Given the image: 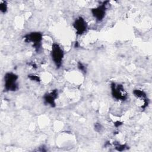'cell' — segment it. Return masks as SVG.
Here are the masks:
<instances>
[{
  "label": "cell",
  "instance_id": "cell-1",
  "mask_svg": "<svg viewBox=\"0 0 152 152\" xmlns=\"http://www.w3.org/2000/svg\"><path fill=\"white\" fill-rule=\"evenodd\" d=\"M18 77L17 74L9 72L4 75V90L6 91H15L18 89L17 80Z\"/></svg>",
  "mask_w": 152,
  "mask_h": 152
},
{
  "label": "cell",
  "instance_id": "cell-2",
  "mask_svg": "<svg viewBox=\"0 0 152 152\" xmlns=\"http://www.w3.org/2000/svg\"><path fill=\"white\" fill-rule=\"evenodd\" d=\"M24 39L26 42L31 43L33 47L37 52L40 50L43 40V35L40 32L33 31L26 34L24 36Z\"/></svg>",
  "mask_w": 152,
  "mask_h": 152
},
{
  "label": "cell",
  "instance_id": "cell-3",
  "mask_svg": "<svg viewBox=\"0 0 152 152\" xmlns=\"http://www.w3.org/2000/svg\"><path fill=\"white\" fill-rule=\"evenodd\" d=\"M50 55L55 65L57 68H59L62 65L64 53L58 43H53L52 44Z\"/></svg>",
  "mask_w": 152,
  "mask_h": 152
},
{
  "label": "cell",
  "instance_id": "cell-4",
  "mask_svg": "<svg viewBox=\"0 0 152 152\" xmlns=\"http://www.w3.org/2000/svg\"><path fill=\"white\" fill-rule=\"evenodd\" d=\"M111 94L113 99L118 101H125L128 97V94L124 86L121 84L112 82L110 84Z\"/></svg>",
  "mask_w": 152,
  "mask_h": 152
},
{
  "label": "cell",
  "instance_id": "cell-5",
  "mask_svg": "<svg viewBox=\"0 0 152 152\" xmlns=\"http://www.w3.org/2000/svg\"><path fill=\"white\" fill-rule=\"evenodd\" d=\"M109 2L108 1H103L97 7L91 9L92 15L96 19V21L100 22L104 19L107 10V5H108L107 4Z\"/></svg>",
  "mask_w": 152,
  "mask_h": 152
},
{
  "label": "cell",
  "instance_id": "cell-6",
  "mask_svg": "<svg viewBox=\"0 0 152 152\" xmlns=\"http://www.w3.org/2000/svg\"><path fill=\"white\" fill-rule=\"evenodd\" d=\"M72 26L77 35H82L85 33L88 28V24L86 21L82 17H79L75 20Z\"/></svg>",
  "mask_w": 152,
  "mask_h": 152
},
{
  "label": "cell",
  "instance_id": "cell-7",
  "mask_svg": "<svg viewBox=\"0 0 152 152\" xmlns=\"http://www.w3.org/2000/svg\"><path fill=\"white\" fill-rule=\"evenodd\" d=\"M58 96V91L56 89L52 90L49 93H46L43 97L44 103L46 105H49L52 107L56 106L55 100Z\"/></svg>",
  "mask_w": 152,
  "mask_h": 152
},
{
  "label": "cell",
  "instance_id": "cell-8",
  "mask_svg": "<svg viewBox=\"0 0 152 152\" xmlns=\"http://www.w3.org/2000/svg\"><path fill=\"white\" fill-rule=\"evenodd\" d=\"M132 93L137 99L143 101V104L141 106L142 109H145L148 105L149 100L147 98L146 93L143 90L140 89H135L133 90Z\"/></svg>",
  "mask_w": 152,
  "mask_h": 152
},
{
  "label": "cell",
  "instance_id": "cell-9",
  "mask_svg": "<svg viewBox=\"0 0 152 152\" xmlns=\"http://www.w3.org/2000/svg\"><path fill=\"white\" fill-rule=\"evenodd\" d=\"M113 144L115 145V149L119 151H122L128 148V147L126 144H121L118 142H113Z\"/></svg>",
  "mask_w": 152,
  "mask_h": 152
},
{
  "label": "cell",
  "instance_id": "cell-10",
  "mask_svg": "<svg viewBox=\"0 0 152 152\" xmlns=\"http://www.w3.org/2000/svg\"><path fill=\"white\" fill-rule=\"evenodd\" d=\"M7 4L6 1H1L0 3V10L2 13H5L7 11Z\"/></svg>",
  "mask_w": 152,
  "mask_h": 152
},
{
  "label": "cell",
  "instance_id": "cell-11",
  "mask_svg": "<svg viewBox=\"0 0 152 152\" xmlns=\"http://www.w3.org/2000/svg\"><path fill=\"white\" fill-rule=\"evenodd\" d=\"M28 78L31 80V81H36V82H37V83H39L40 81V78L39 77H38L37 75H34V74H29L28 75Z\"/></svg>",
  "mask_w": 152,
  "mask_h": 152
},
{
  "label": "cell",
  "instance_id": "cell-12",
  "mask_svg": "<svg viewBox=\"0 0 152 152\" xmlns=\"http://www.w3.org/2000/svg\"><path fill=\"white\" fill-rule=\"evenodd\" d=\"M78 68L80 70H81L82 72H83L84 73H86V66L81 62H78Z\"/></svg>",
  "mask_w": 152,
  "mask_h": 152
},
{
  "label": "cell",
  "instance_id": "cell-13",
  "mask_svg": "<svg viewBox=\"0 0 152 152\" xmlns=\"http://www.w3.org/2000/svg\"><path fill=\"white\" fill-rule=\"evenodd\" d=\"M94 129L97 132H101L103 129V126L100 123H96L94 124Z\"/></svg>",
  "mask_w": 152,
  "mask_h": 152
},
{
  "label": "cell",
  "instance_id": "cell-14",
  "mask_svg": "<svg viewBox=\"0 0 152 152\" xmlns=\"http://www.w3.org/2000/svg\"><path fill=\"white\" fill-rule=\"evenodd\" d=\"M114 124H115V125L116 127H118V126H119L120 125H121L122 124V122H119V121H117V122H115Z\"/></svg>",
  "mask_w": 152,
  "mask_h": 152
}]
</instances>
